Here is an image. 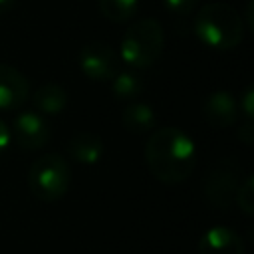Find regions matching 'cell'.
Here are the masks:
<instances>
[{
  "instance_id": "cell-18",
  "label": "cell",
  "mask_w": 254,
  "mask_h": 254,
  "mask_svg": "<svg viewBox=\"0 0 254 254\" xmlns=\"http://www.w3.org/2000/svg\"><path fill=\"white\" fill-rule=\"evenodd\" d=\"M240 107L244 111V117L246 119H252L254 117V87L248 85L242 93V99H240Z\"/></svg>"
},
{
  "instance_id": "cell-12",
  "label": "cell",
  "mask_w": 254,
  "mask_h": 254,
  "mask_svg": "<svg viewBox=\"0 0 254 254\" xmlns=\"http://www.w3.org/2000/svg\"><path fill=\"white\" fill-rule=\"evenodd\" d=\"M155 111L149 103H141V101H135V103H129L123 107L121 111V123L127 131L131 133H147L155 127Z\"/></svg>"
},
{
  "instance_id": "cell-6",
  "label": "cell",
  "mask_w": 254,
  "mask_h": 254,
  "mask_svg": "<svg viewBox=\"0 0 254 254\" xmlns=\"http://www.w3.org/2000/svg\"><path fill=\"white\" fill-rule=\"evenodd\" d=\"M77 62H79L81 71L93 81H109L117 73V67H119L115 50L109 44L99 42V40L87 42L79 50Z\"/></svg>"
},
{
  "instance_id": "cell-17",
  "label": "cell",
  "mask_w": 254,
  "mask_h": 254,
  "mask_svg": "<svg viewBox=\"0 0 254 254\" xmlns=\"http://www.w3.org/2000/svg\"><path fill=\"white\" fill-rule=\"evenodd\" d=\"M198 0H163V6L173 14H190Z\"/></svg>"
},
{
  "instance_id": "cell-13",
  "label": "cell",
  "mask_w": 254,
  "mask_h": 254,
  "mask_svg": "<svg viewBox=\"0 0 254 254\" xmlns=\"http://www.w3.org/2000/svg\"><path fill=\"white\" fill-rule=\"evenodd\" d=\"M32 103L36 109L48 115H56L65 109L67 105V93L58 83H44L32 93Z\"/></svg>"
},
{
  "instance_id": "cell-2",
  "label": "cell",
  "mask_w": 254,
  "mask_h": 254,
  "mask_svg": "<svg viewBox=\"0 0 254 254\" xmlns=\"http://www.w3.org/2000/svg\"><path fill=\"white\" fill-rule=\"evenodd\" d=\"M194 34L208 48L226 52L236 48L242 42L244 22H242V16L230 4L212 2L202 6L196 12Z\"/></svg>"
},
{
  "instance_id": "cell-7",
  "label": "cell",
  "mask_w": 254,
  "mask_h": 254,
  "mask_svg": "<svg viewBox=\"0 0 254 254\" xmlns=\"http://www.w3.org/2000/svg\"><path fill=\"white\" fill-rule=\"evenodd\" d=\"M14 139L26 151L42 149L50 139V125L44 115L24 111L14 119Z\"/></svg>"
},
{
  "instance_id": "cell-16",
  "label": "cell",
  "mask_w": 254,
  "mask_h": 254,
  "mask_svg": "<svg viewBox=\"0 0 254 254\" xmlns=\"http://www.w3.org/2000/svg\"><path fill=\"white\" fill-rule=\"evenodd\" d=\"M234 202L246 216L254 214V179H252V175H246L238 183V187L234 190Z\"/></svg>"
},
{
  "instance_id": "cell-9",
  "label": "cell",
  "mask_w": 254,
  "mask_h": 254,
  "mask_svg": "<svg viewBox=\"0 0 254 254\" xmlns=\"http://www.w3.org/2000/svg\"><path fill=\"white\" fill-rule=\"evenodd\" d=\"M198 254H244V242L230 226H212L198 240Z\"/></svg>"
},
{
  "instance_id": "cell-22",
  "label": "cell",
  "mask_w": 254,
  "mask_h": 254,
  "mask_svg": "<svg viewBox=\"0 0 254 254\" xmlns=\"http://www.w3.org/2000/svg\"><path fill=\"white\" fill-rule=\"evenodd\" d=\"M14 4H16V0H0V14H6V12H10Z\"/></svg>"
},
{
  "instance_id": "cell-3",
  "label": "cell",
  "mask_w": 254,
  "mask_h": 254,
  "mask_svg": "<svg viewBox=\"0 0 254 254\" xmlns=\"http://www.w3.org/2000/svg\"><path fill=\"white\" fill-rule=\"evenodd\" d=\"M163 46V26L155 18H143L125 30L119 44V56L131 69H145L157 62Z\"/></svg>"
},
{
  "instance_id": "cell-19",
  "label": "cell",
  "mask_w": 254,
  "mask_h": 254,
  "mask_svg": "<svg viewBox=\"0 0 254 254\" xmlns=\"http://www.w3.org/2000/svg\"><path fill=\"white\" fill-rule=\"evenodd\" d=\"M238 139H240L244 145H252V143H254V123H252V119H246V121L238 127Z\"/></svg>"
},
{
  "instance_id": "cell-20",
  "label": "cell",
  "mask_w": 254,
  "mask_h": 254,
  "mask_svg": "<svg viewBox=\"0 0 254 254\" xmlns=\"http://www.w3.org/2000/svg\"><path fill=\"white\" fill-rule=\"evenodd\" d=\"M10 141H12V133H10L8 125L0 119V153H4L10 147Z\"/></svg>"
},
{
  "instance_id": "cell-11",
  "label": "cell",
  "mask_w": 254,
  "mask_h": 254,
  "mask_svg": "<svg viewBox=\"0 0 254 254\" xmlns=\"http://www.w3.org/2000/svg\"><path fill=\"white\" fill-rule=\"evenodd\" d=\"M67 153L81 165H93L99 161L103 153V141L99 139V135L83 131L71 137L67 145Z\"/></svg>"
},
{
  "instance_id": "cell-5",
  "label": "cell",
  "mask_w": 254,
  "mask_h": 254,
  "mask_svg": "<svg viewBox=\"0 0 254 254\" xmlns=\"http://www.w3.org/2000/svg\"><path fill=\"white\" fill-rule=\"evenodd\" d=\"M238 165L230 159L218 161L204 179V194L206 200L214 208H228L234 200V190L238 187L240 175Z\"/></svg>"
},
{
  "instance_id": "cell-21",
  "label": "cell",
  "mask_w": 254,
  "mask_h": 254,
  "mask_svg": "<svg viewBox=\"0 0 254 254\" xmlns=\"http://www.w3.org/2000/svg\"><path fill=\"white\" fill-rule=\"evenodd\" d=\"M252 10H254V0H248L246 4V26L250 30H254V16H252Z\"/></svg>"
},
{
  "instance_id": "cell-8",
  "label": "cell",
  "mask_w": 254,
  "mask_h": 254,
  "mask_svg": "<svg viewBox=\"0 0 254 254\" xmlns=\"http://www.w3.org/2000/svg\"><path fill=\"white\" fill-rule=\"evenodd\" d=\"M30 95V83L20 69L0 64V109L10 111L26 103Z\"/></svg>"
},
{
  "instance_id": "cell-1",
  "label": "cell",
  "mask_w": 254,
  "mask_h": 254,
  "mask_svg": "<svg viewBox=\"0 0 254 254\" xmlns=\"http://www.w3.org/2000/svg\"><path fill=\"white\" fill-rule=\"evenodd\" d=\"M145 161L159 183L177 185L192 173L196 165V147L185 131L177 127H161L147 139Z\"/></svg>"
},
{
  "instance_id": "cell-14",
  "label": "cell",
  "mask_w": 254,
  "mask_h": 254,
  "mask_svg": "<svg viewBox=\"0 0 254 254\" xmlns=\"http://www.w3.org/2000/svg\"><path fill=\"white\" fill-rule=\"evenodd\" d=\"M135 71L137 69H129V71L127 69L125 71L117 69V73L111 77V91L117 99L131 101L143 91V79Z\"/></svg>"
},
{
  "instance_id": "cell-15",
  "label": "cell",
  "mask_w": 254,
  "mask_h": 254,
  "mask_svg": "<svg viewBox=\"0 0 254 254\" xmlns=\"http://www.w3.org/2000/svg\"><path fill=\"white\" fill-rule=\"evenodd\" d=\"M139 10V0H99V12L111 22H127Z\"/></svg>"
},
{
  "instance_id": "cell-4",
  "label": "cell",
  "mask_w": 254,
  "mask_h": 254,
  "mask_svg": "<svg viewBox=\"0 0 254 254\" xmlns=\"http://www.w3.org/2000/svg\"><path fill=\"white\" fill-rule=\"evenodd\" d=\"M71 183V169L58 153L40 155L28 171V187L38 200L54 202L62 198Z\"/></svg>"
},
{
  "instance_id": "cell-10",
  "label": "cell",
  "mask_w": 254,
  "mask_h": 254,
  "mask_svg": "<svg viewBox=\"0 0 254 254\" xmlns=\"http://www.w3.org/2000/svg\"><path fill=\"white\" fill-rule=\"evenodd\" d=\"M202 113H204V119L208 125L220 129V127L234 125L236 115H238V107H236L234 97L228 91L220 89V91H214L208 95V99L204 101Z\"/></svg>"
}]
</instances>
